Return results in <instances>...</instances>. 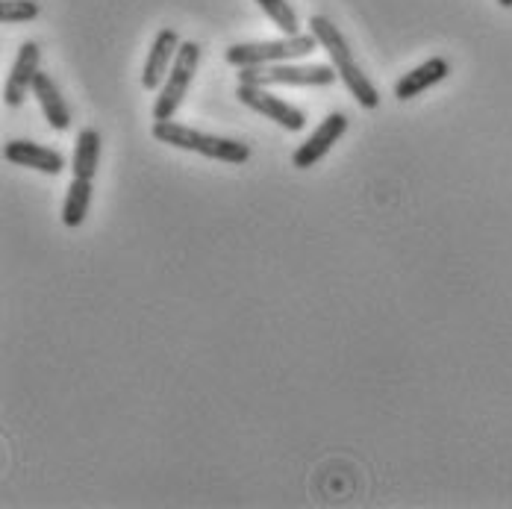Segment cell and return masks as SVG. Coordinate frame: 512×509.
<instances>
[{
  "mask_svg": "<svg viewBox=\"0 0 512 509\" xmlns=\"http://www.w3.org/2000/svg\"><path fill=\"white\" fill-rule=\"evenodd\" d=\"M309 30L312 36L318 39V45L324 51L330 53V65L339 71V80L345 83V89L354 95V101L362 106V109H377L380 106V92L374 89V83L362 74L359 62L354 59V51L348 48L345 36L339 33V27L324 18V15H312L309 18Z\"/></svg>",
  "mask_w": 512,
  "mask_h": 509,
  "instance_id": "obj_1",
  "label": "cell"
},
{
  "mask_svg": "<svg viewBox=\"0 0 512 509\" xmlns=\"http://www.w3.org/2000/svg\"><path fill=\"white\" fill-rule=\"evenodd\" d=\"M154 139L162 145H171L177 151L201 153L206 159H215V162H227V165H245L251 159V148L245 142H236V139H224V136H209L201 133L189 124H177L174 118L171 121H154Z\"/></svg>",
  "mask_w": 512,
  "mask_h": 509,
  "instance_id": "obj_2",
  "label": "cell"
},
{
  "mask_svg": "<svg viewBox=\"0 0 512 509\" xmlns=\"http://www.w3.org/2000/svg\"><path fill=\"white\" fill-rule=\"evenodd\" d=\"M318 39L309 33H295V36H283V39H271V42H239L230 45L224 59L233 68H259V65H274V62H292V59H304L309 53H315Z\"/></svg>",
  "mask_w": 512,
  "mask_h": 509,
  "instance_id": "obj_3",
  "label": "cell"
},
{
  "mask_svg": "<svg viewBox=\"0 0 512 509\" xmlns=\"http://www.w3.org/2000/svg\"><path fill=\"white\" fill-rule=\"evenodd\" d=\"M339 80V71L333 65H292V62H274L259 68H239V83L251 86H333Z\"/></svg>",
  "mask_w": 512,
  "mask_h": 509,
  "instance_id": "obj_4",
  "label": "cell"
},
{
  "mask_svg": "<svg viewBox=\"0 0 512 509\" xmlns=\"http://www.w3.org/2000/svg\"><path fill=\"white\" fill-rule=\"evenodd\" d=\"M198 65H201V45L183 42L177 51V59H174V68L168 71V77L159 89V98L154 103V121H171L177 115L180 103L198 74Z\"/></svg>",
  "mask_w": 512,
  "mask_h": 509,
  "instance_id": "obj_5",
  "label": "cell"
},
{
  "mask_svg": "<svg viewBox=\"0 0 512 509\" xmlns=\"http://www.w3.org/2000/svg\"><path fill=\"white\" fill-rule=\"evenodd\" d=\"M236 98L245 103V106H251V109H254V112H259V115H265L268 121H274L277 127L289 130V133H301V130L307 127V115H304L298 106H292L289 101H283V98L271 95L265 86L239 83V89H236Z\"/></svg>",
  "mask_w": 512,
  "mask_h": 509,
  "instance_id": "obj_6",
  "label": "cell"
},
{
  "mask_svg": "<svg viewBox=\"0 0 512 509\" xmlns=\"http://www.w3.org/2000/svg\"><path fill=\"white\" fill-rule=\"evenodd\" d=\"M345 130H348V115L330 112V115L315 127V133L309 136L307 142L298 145V151L292 153V165L301 168V171L312 168L315 162H321L327 153L333 151V145H339V139L345 136Z\"/></svg>",
  "mask_w": 512,
  "mask_h": 509,
  "instance_id": "obj_7",
  "label": "cell"
},
{
  "mask_svg": "<svg viewBox=\"0 0 512 509\" xmlns=\"http://www.w3.org/2000/svg\"><path fill=\"white\" fill-rule=\"evenodd\" d=\"M39 59H42V51L36 42H24L18 48V56L12 62V71H9V80H6V89H3V101L6 106H21L27 101V95L33 92V80L39 74Z\"/></svg>",
  "mask_w": 512,
  "mask_h": 509,
  "instance_id": "obj_8",
  "label": "cell"
},
{
  "mask_svg": "<svg viewBox=\"0 0 512 509\" xmlns=\"http://www.w3.org/2000/svg\"><path fill=\"white\" fill-rule=\"evenodd\" d=\"M180 45H183V42H180L177 30L162 27V30L156 33L151 53H148V59H145V68H142V86H145L148 92L162 89V83H165V77H168L174 59H177Z\"/></svg>",
  "mask_w": 512,
  "mask_h": 509,
  "instance_id": "obj_9",
  "label": "cell"
},
{
  "mask_svg": "<svg viewBox=\"0 0 512 509\" xmlns=\"http://www.w3.org/2000/svg\"><path fill=\"white\" fill-rule=\"evenodd\" d=\"M3 159L9 165L33 168V171H42V174H62L65 171V156L62 153L53 151V148H45V145H36V142H27V139L6 142Z\"/></svg>",
  "mask_w": 512,
  "mask_h": 509,
  "instance_id": "obj_10",
  "label": "cell"
},
{
  "mask_svg": "<svg viewBox=\"0 0 512 509\" xmlns=\"http://www.w3.org/2000/svg\"><path fill=\"white\" fill-rule=\"evenodd\" d=\"M451 74V62L445 56H433L427 62H421L418 68H412L410 74H404L395 83V98L398 101H412L418 95H424L427 89H433L436 83H442Z\"/></svg>",
  "mask_w": 512,
  "mask_h": 509,
  "instance_id": "obj_11",
  "label": "cell"
},
{
  "mask_svg": "<svg viewBox=\"0 0 512 509\" xmlns=\"http://www.w3.org/2000/svg\"><path fill=\"white\" fill-rule=\"evenodd\" d=\"M33 95H36V101L42 106V112H45V118H48V124H51L53 130L65 133V130L71 127V109H68L65 98H62L59 89H56V83H53L45 71L36 74V80H33Z\"/></svg>",
  "mask_w": 512,
  "mask_h": 509,
  "instance_id": "obj_12",
  "label": "cell"
},
{
  "mask_svg": "<svg viewBox=\"0 0 512 509\" xmlns=\"http://www.w3.org/2000/svg\"><path fill=\"white\" fill-rule=\"evenodd\" d=\"M101 151H103L101 133H98L95 127L80 130V136H77V142H74V159H71V171H74V177L95 180L98 165H101Z\"/></svg>",
  "mask_w": 512,
  "mask_h": 509,
  "instance_id": "obj_13",
  "label": "cell"
},
{
  "mask_svg": "<svg viewBox=\"0 0 512 509\" xmlns=\"http://www.w3.org/2000/svg\"><path fill=\"white\" fill-rule=\"evenodd\" d=\"M89 206H92V180H83V177H74L71 186H68V195H65V204H62V224L65 227H80L89 215Z\"/></svg>",
  "mask_w": 512,
  "mask_h": 509,
  "instance_id": "obj_14",
  "label": "cell"
},
{
  "mask_svg": "<svg viewBox=\"0 0 512 509\" xmlns=\"http://www.w3.org/2000/svg\"><path fill=\"white\" fill-rule=\"evenodd\" d=\"M256 3L274 21L277 30H283L286 36H295L298 33V15H295L292 3H286V0H256Z\"/></svg>",
  "mask_w": 512,
  "mask_h": 509,
  "instance_id": "obj_15",
  "label": "cell"
},
{
  "mask_svg": "<svg viewBox=\"0 0 512 509\" xmlns=\"http://www.w3.org/2000/svg\"><path fill=\"white\" fill-rule=\"evenodd\" d=\"M42 6L36 0H0V24H27L36 21Z\"/></svg>",
  "mask_w": 512,
  "mask_h": 509,
  "instance_id": "obj_16",
  "label": "cell"
},
{
  "mask_svg": "<svg viewBox=\"0 0 512 509\" xmlns=\"http://www.w3.org/2000/svg\"><path fill=\"white\" fill-rule=\"evenodd\" d=\"M498 3H501L504 9H512V0H498Z\"/></svg>",
  "mask_w": 512,
  "mask_h": 509,
  "instance_id": "obj_17",
  "label": "cell"
}]
</instances>
